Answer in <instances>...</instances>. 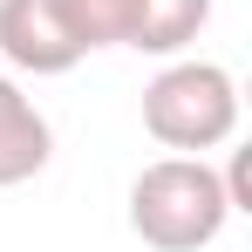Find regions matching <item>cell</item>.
I'll return each mask as SVG.
<instances>
[{
    "label": "cell",
    "mask_w": 252,
    "mask_h": 252,
    "mask_svg": "<svg viewBox=\"0 0 252 252\" xmlns=\"http://www.w3.org/2000/svg\"><path fill=\"white\" fill-rule=\"evenodd\" d=\"M205 21H211V0H129L123 48H136V55H184Z\"/></svg>",
    "instance_id": "5b68a950"
},
{
    "label": "cell",
    "mask_w": 252,
    "mask_h": 252,
    "mask_svg": "<svg viewBox=\"0 0 252 252\" xmlns=\"http://www.w3.org/2000/svg\"><path fill=\"white\" fill-rule=\"evenodd\" d=\"M143 129L177 150V157H205L218 143H232L239 129V82L225 62H170L164 75L143 89Z\"/></svg>",
    "instance_id": "7a4b0ae2"
},
{
    "label": "cell",
    "mask_w": 252,
    "mask_h": 252,
    "mask_svg": "<svg viewBox=\"0 0 252 252\" xmlns=\"http://www.w3.org/2000/svg\"><path fill=\"white\" fill-rule=\"evenodd\" d=\"M0 55L21 75H68L82 62V48L62 28L55 0H0Z\"/></svg>",
    "instance_id": "3957f363"
},
{
    "label": "cell",
    "mask_w": 252,
    "mask_h": 252,
    "mask_svg": "<svg viewBox=\"0 0 252 252\" xmlns=\"http://www.w3.org/2000/svg\"><path fill=\"white\" fill-rule=\"evenodd\" d=\"M55 14H62V28L75 34L82 55L123 48V34H129V0H55Z\"/></svg>",
    "instance_id": "8992f818"
},
{
    "label": "cell",
    "mask_w": 252,
    "mask_h": 252,
    "mask_svg": "<svg viewBox=\"0 0 252 252\" xmlns=\"http://www.w3.org/2000/svg\"><path fill=\"white\" fill-rule=\"evenodd\" d=\"M232 211V184L205 157H157L129 184V232L150 252H205Z\"/></svg>",
    "instance_id": "6da1fadb"
},
{
    "label": "cell",
    "mask_w": 252,
    "mask_h": 252,
    "mask_svg": "<svg viewBox=\"0 0 252 252\" xmlns=\"http://www.w3.org/2000/svg\"><path fill=\"white\" fill-rule=\"evenodd\" d=\"M48 157H55V129H48V116L21 95L14 75H0V191L41 177Z\"/></svg>",
    "instance_id": "277c9868"
}]
</instances>
